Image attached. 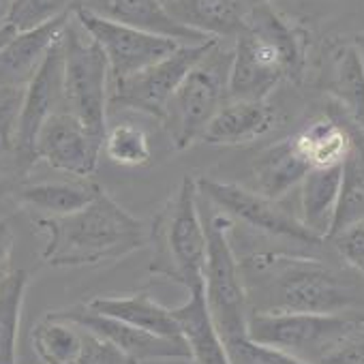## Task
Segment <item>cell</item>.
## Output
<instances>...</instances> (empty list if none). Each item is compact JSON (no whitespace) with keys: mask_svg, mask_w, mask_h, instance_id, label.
I'll list each match as a JSON object with an SVG mask.
<instances>
[{"mask_svg":"<svg viewBox=\"0 0 364 364\" xmlns=\"http://www.w3.org/2000/svg\"><path fill=\"white\" fill-rule=\"evenodd\" d=\"M251 313L330 315L364 321V277L338 255L249 249L238 257Z\"/></svg>","mask_w":364,"mask_h":364,"instance_id":"obj_1","label":"cell"},{"mask_svg":"<svg viewBox=\"0 0 364 364\" xmlns=\"http://www.w3.org/2000/svg\"><path fill=\"white\" fill-rule=\"evenodd\" d=\"M37 225L48 234L41 257L54 268L116 262L150 242L144 223L103 189L82 210L67 217H37Z\"/></svg>","mask_w":364,"mask_h":364,"instance_id":"obj_2","label":"cell"},{"mask_svg":"<svg viewBox=\"0 0 364 364\" xmlns=\"http://www.w3.org/2000/svg\"><path fill=\"white\" fill-rule=\"evenodd\" d=\"M306 50L302 35L270 5L249 9L236 39L230 71V99L268 101L283 80H300Z\"/></svg>","mask_w":364,"mask_h":364,"instance_id":"obj_3","label":"cell"},{"mask_svg":"<svg viewBox=\"0 0 364 364\" xmlns=\"http://www.w3.org/2000/svg\"><path fill=\"white\" fill-rule=\"evenodd\" d=\"M154 257L150 272L185 287L189 294L204 289L206 225L198 180L182 178L176 193L156 213L150 230Z\"/></svg>","mask_w":364,"mask_h":364,"instance_id":"obj_4","label":"cell"},{"mask_svg":"<svg viewBox=\"0 0 364 364\" xmlns=\"http://www.w3.org/2000/svg\"><path fill=\"white\" fill-rule=\"evenodd\" d=\"M202 200V215L206 225V266H204V296L210 315L225 341L228 351L249 338V300L240 272V262L232 245V219L208 200Z\"/></svg>","mask_w":364,"mask_h":364,"instance_id":"obj_5","label":"cell"},{"mask_svg":"<svg viewBox=\"0 0 364 364\" xmlns=\"http://www.w3.org/2000/svg\"><path fill=\"white\" fill-rule=\"evenodd\" d=\"M232 60L234 50H225L221 41H215L169 99L161 122L176 150H185L202 139L210 120L230 99Z\"/></svg>","mask_w":364,"mask_h":364,"instance_id":"obj_6","label":"cell"},{"mask_svg":"<svg viewBox=\"0 0 364 364\" xmlns=\"http://www.w3.org/2000/svg\"><path fill=\"white\" fill-rule=\"evenodd\" d=\"M112 73L99 43L84 31L75 14L63 31L65 109L105 139Z\"/></svg>","mask_w":364,"mask_h":364,"instance_id":"obj_7","label":"cell"},{"mask_svg":"<svg viewBox=\"0 0 364 364\" xmlns=\"http://www.w3.org/2000/svg\"><path fill=\"white\" fill-rule=\"evenodd\" d=\"M198 189L204 200L215 204L230 219L245 223L249 230L266 238L298 242L302 247H321L326 242L313 236L302 225V221L296 215L287 213L279 202H272L253 189L213 178H200Z\"/></svg>","mask_w":364,"mask_h":364,"instance_id":"obj_8","label":"cell"},{"mask_svg":"<svg viewBox=\"0 0 364 364\" xmlns=\"http://www.w3.org/2000/svg\"><path fill=\"white\" fill-rule=\"evenodd\" d=\"M215 41L219 39H210L198 46H180L152 67L120 82H112L109 103L163 120L169 99L173 97L182 80L187 77V73L206 56Z\"/></svg>","mask_w":364,"mask_h":364,"instance_id":"obj_9","label":"cell"},{"mask_svg":"<svg viewBox=\"0 0 364 364\" xmlns=\"http://www.w3.org/2000/svg\"><path fill=\"white\" fill-rule=\"evenodd\" d=\"M65 109L63 90V35L50 50L41 69L22 95L18 118V152L14 171L24 178L37 163V137L50 116Z\"/></svg>","mask_w":364,"mask_h":364,"instance_id":"obj_10","label":"cell"},{"mask_svg":"<svg viewBox=\"0 0 364 364\" xmlns=\"http://www.w3.org/2000/svg\"><path fill=\"white\" fill-rule=\"evenodd\" d=\"M75 18L84 26V31L103 50V54L109 63L112 82L131 77V75L152 67L154 63L163 60L180 46H185V43H178V41H171V39H165L159 35L141 33V31H135V28H129L122 24L101 20L84 9H77Z\"/></svg>","mask_w":364,"mask_h":364,"instance_id":"obj_11","label":"cell"},{"mask_svg":"<svg viewBox=\"0 0 364 364\" xmlns=\"http://www.w3.org/2000/svg\"><path fill=\"white\" fill-rule=\"evenodd\" d=\"M345 317L300 315V313H251L249 338L259 345L277 347L294 353L309 364L332 343L349 323Z\"/></svg>","mask_w":364,"mask_h":364,"instance_id":"obj_12","label":"cell"},{"mask_svg":"<svg viewBox=\"0 0 364 364\" xmlns=\"http://www.w3.org/2000/svg\"><path fill=\"white\" fill-rule=\"evenodd\" d=\"M101 150L103 139L67 109L50 116L37 137V161L80 180L95 173Z\"/></svg>","mask_w":364,"mask_h":364,"instance_id":"obj_13","label":"cell"},{"mask_svg":"<svg viewBox=\"0 0 364 364\" xmlns=\"http://www.w3.org/2000/svg\"><path fill=\"white\" fill-rule=\"evenodd\" d=\"M60 319H67L105 341L116 345L120 351L131 355L137 362L150 360H191L189 347L185 341H171L156 334H150L141 328L124 323L120 319L90 311L86 304H77L65 311H54Z\"/></svg>","mask_w":364,"mask_h":364,"instance_id":"obj_14","label":"cell"},{"mask_svg":"<svg viewBox=\"0 0 364 364\" xmlns=\"http://www.w3.org/2000/svg\"><path fill=\"white\" fill-rule=\"evenodd\" d=\"M82 9L101 20L122 24L141 33L159 35L185 46L210 41L208 37L178 24L169 16L163 0H84Z\"/></svg>","mask_w":364,"mask_h":364,"instance_id":"obj_15","label":"cell"},{"mask_svg":"<svg viewBox=\"0 0 364 364\" xmlns=\"http://www.w3.org/2000/svg\"><path fill=\"white\" fill-rule=\"evenodd\" d=\"M71 18L73 16H65L35 31L18 33L5 48H0V90H26Z\"/></svg>","mask_w":364,"mask_h":364,"instance_id":"obj_16","label":"cell"},{"mask_svg":"<svg viewBox=\"0 0 364 364\" xmlns=\"http://www.w3.org/2000/svg\"><path fill=\"white\" fill-rule=\"evenodd\" d=\"M321 86L364 139V60L358 46H336L330 52Z\"/></svg>","mask_w":364,"mask_h":364,"instance_id":"obj_17","label":"cell"},{"mask_svg":"<svg viewBox=\"0 0 364 364\" xmlns=\"http://www.w3.org/2000/svg\"><path fill=\"white\" fill-rule=\"evenodd\" d=\"M355 127L332 105L326 116L311 120L294 135V141L311 169L343 167L355 146Z\"/></svg>","mask_w":364,"mask_h":364,"instance_id":"obj_18","label":"cell"},{"mask_svg":"<svg viewBox=\"0 0 364 364\" xmlns=\"http://www.w3.org/2000/svg\"><path fill=\"white\" fill-rule=\"evenodd\" d=\"M277 127V109L268 101L228 99L210 120L202 141L213 146H240L259 139Z\"/></svg>","mask_w":364,"mask_h":364,"instance_id":"obj_19","label":"cell"},{"mask_svg":"<svg viewBox=\"0 0 364 364\" xmlns=\"http://www.w3.org/2000/svg\"><path fill=\"white\" fill-rule=\"evenodd\" d=\"M169 16L208 39H238L245 31L249 7L242 0H171Z\"/></svg>","mask_w":364,"mask_h":364,"instance_id":"obj_20","label":"cell"},{"mask_svg":"<svg viewBox=\"0 0 364 364\" xmlns=\"http://www.w3.org/2000/svg\"><path fill=\"white\" fill-rule=\"evenodd\" d=\"M182 341L187 343L193 364H232L225 341L210 315L204 289L191 291L189 300L171 309Z\"/></svg>","mask_w":364,"mask_h":364,"instance_id":"obj_21","label":"cell"},{"mask_svg":"<svg viewBox=\"0 0 364 364\" xmlns=\"http://www.w3.org/2000/svg\"><path fill=\"white\" fill-rule=\"evenodd\" d=\"M311 171L309 163L300 154L294 135L281 139L266 148L253 165V191L259 196L279 202L291 189L300 187L304 176Z\"/></svg>","mask_w":364,"mask_h":364,"instance_id":"obj_22","label":"cell"},{"mask_svg":"<svg viewBox=\"0 0 364 364\" xmlns=\"http://www.w3.org/2000/svg\"><path fill=\"white\" fill-rule=\"evenodd\" d=\"M86 306L95 313L120 319V321L141 328L150 334L171 338V341H182V334H180V328H178V321H176L171 309H165L146 291H139L133 296L92 298L90 302H86Z\"/></svg>","mask_w":364,"mask_h":364,"instance_id":"obj_23","label":"cell"},{"mask_svg":"<svg viewBox=\"0 0 364 364\" xmlns=\"http://www.w3.org/2000/svg\"><path fill=\"white\" fill-rule=\"evenodd\" d=\"M341 169L343 167L311 169L304 176L302 185L298 187L300 189L298 219L319 240H328L332 232L338 191H341Z\"/></svg>","mask_w":364,"mask_h":364,"instance_id":"obj_24","label":"cell"},{"mask_svg":"<svg viewBox=\"0 0 364 364\" xmlns=\"http://www.w3.org/2000/svg\"><path fill=\"white\" fill-rule=\"evenodd\" d=\"M101 191L95 182H39L22 185L16 191L20 206L39 213V217H67L88 206Z\"/></svg>","mask_w":364,"mask_h":364,"instance_id":"obj_25","label":"cell"},{"mask_svg":"<svg viewBox=\"0 0 364 364\" xmlns=\"http://www.w3.org/2000/svg\"><path fill=\"white\" fill-rule=\"evenodd\" d=\"M35 353L43 364H77L84 330L56 313H48L31 332Z\"/></svg>","mask_w":364,"mask_h":364,"instance_id":"obj_26","label":"cell"},{"mask_svg":"<svg viewBox=\"0 0 364 364\" xmlns=\"http://www.w3.org/2000/svg\"><path fill=\"white\" fill-rule=\"evenodd\" d=\"M360 221H364V139L358 133L355 146L341 169L338 204L328 240Z\"/></svg>","mask_w":364,"mask_h":364,"instance_id":"obj_27","label":"cell"},{"mask_svg":"<svg viewBox=\"0 0 364 364\" xmlns=\"http://www.w3.org/2000/svg\"><path fill=\"white\" fill-rule=\"evenodd\" d=\"M26 287V270H14L0 287V364H16L18 330Z\"/></svg>","mask_w":364,"mask_h":364,"instance_id":"obj_28","label":"cell"},{"mask_svg":"<svg viewBox=\"0 0 364 364\" xmlns=\"http://www.w3.org/2000/svg\"><path fill=\"white\" fill-rule=\"evenodd\" d=\"M103 152L112 163L120 167H141L152 159L150 137L135 122H118L107 129L103 139Z\"/></svg>","mask_w":364,"mask_h":364,"instance_id":"obj_29","label":"cell"},{"mask_svg":"<svg viewBox=\"0 0 364 364\" xmlns=\"http://www.w3.org/2000/svg\"><path fill=\"white\" fill-rule=\"evenodd\" d=\"M82 5L84 0H14L5 24L14 26L18 33H26L58 18L73 16Z\"/></svg>","mask_w":364,"mask_h":364,"instance_id":"obj_30","label":"cell"},{"mask_svg":"<svg viewBox=\"0 0 364 364\" xmlns=\"http://www.w3.org/2000/svg\"><path fill=\"white\" fill-rule=\"evenodd\" d=\"M313 364H364V321L351 319L345 330L321 349Z\"/></svg>","mask_w":364,"mask_h":364,"instance_id":"obj_31","label":"cell"},{"mask_svg":"<svg viewBox=\"0 0 364 364\" xmlns=\"http://www.w3.org/2000/svg\"><path fill=\"white\" fill-rule=\"evenodd\" d=\"M22 95L24 92H9L0 99V171L16 165Z\"/></svg>","mask_w":364,"mask_h":364,"instance_id":"obj_32","label":"cell"},{"mask_svg":"<svg viewBox=\"0 0 364 364\" xmlns=\"http://www.w3.org/2000/svg\"><path fill=\"white\" fill-rule=\"evenodd\" d=\"M334 253L353 270H358L364 277V221L334 234L330 240Z\"/></svg>","mask_w":364,"mask_h":364,"instance_id":"obj_33","label":"cell"},{"mask_svg":"<svg viewBox=\"0 0 364 364\" xmlns=\"http://www.w3.org/2000/svg\"><path fill=\"white\" fill-rule=\"evenodd\" d=\"M84 330V328H82ZM77 364H139L109 341L84 330V343Z\"/></svg>","mask_w":364,"mask_h":364,"instance_id":"obj_34","label":"cell"},{"mask_svg":"<svg viewBox=\"0 0 364 364\" xmlns=\"http://www.w3.org/2000/svg\"><path fill=\"white\" fill-rule=\"evenodd\" d=\"M16 236L11 223L7 219H0V287L9 279L11 270V253H14Z\"/></svg>","mask_w":364,"mask_h":364,"instance_id":"obj_35","label":"cell"},{"mask_svg":"<svg viewBox=\"0 0 364 364\" xmlns=\"http://www.w3.org/2000/svg\"><path fill=\"white\" fill-rule=\"evenodd\" d=\"M16 35H18V31H16L14 26H9V24H3V26H0V48H5Z\"/></svg>","mask_w":364,"mask_h":364,"instance_id":"obj_36","label":"cell"},{"mask_svg":"<svg viewBox=\"0 0 364 364\" xmlns=\"http://www.w3.org/2000/svg\"><path fill=\"white\" fill-rule=\"evenodd\" d=\"M11 5H14V0H0V26L7 22V16L11 11Z\"/></svg>","mask_w":364,"mask_h":364,"instance_id":"obj_37","label":"cell"},{"mask_svg":"<svg viewBox=\"0 0 364 364\" xmlns=\"http://www.w3.org/2000/svg\"><path fill=\"white\" fill-rule=\"evenodd\" d=\"M242 3H245L249 9H253V7H264V5H270L272 0H242Z\"/></svg>","mask_w":364,"mask_h":364,"instance_id":"obj_38","label":"cell"},{"mask_svg":"<svg viewBox=\"0 0 364 364\" xmlns=\"http://www.w3.org/2000/svg\"><path fill=\"white\" fill-rule=\"evenodd\" d=\"M355 46H358V50H360V54H362V60H364V35H362V37H358Z\"/></svg>","mask_w":364,"mask_h":364,"instance_id":"obj_39","label":"cell"},{"mask_svg":"<svg viewBox=\"0 0 364 364\" xmlns=\"http://www.w3.org/2000/svg\"><path fill=\"white\" fill-rule=\"evenodd\" d=\"M5 95H9V92H3V90H0V99H3Z\"/></svg>","mask_w":364,"mask_h":364,"instance_id":"obj_40","label":"cell"},{"mask_svg":"<svg viewBox=\"0 0 364 364\" xmlns=\"http://www.w3.org/2000/svg\"><path fill=\"white\" fill-rule=\"evenodd\" d=\"M163 3H165V5H167V3H171V0H163Z\"/></svg>","mask_w":364,"mask_h":364,"instance_id":"obj_41","label":"cell"}]
</instances>
